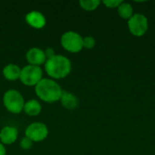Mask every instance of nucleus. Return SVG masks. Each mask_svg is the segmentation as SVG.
Segmentation results:
<instances>
[{"mask_svg":"<svg viewBox=\"0 0 155 155\" xmlns=\"http://www.w3.org/2000/svg\"><path fill=\"white\" fill-rule=\"evenodd\" d=\"M45 72L53 80H59L68 76L72 71L71 60L63 54H55L46 60Z\"/></svg>","mask_w":155,"mask_h":155,"instance_id":"obj_1","label":"nucleus"},{"mask_svg":"<svg viewBox=\"0 0 155 155\" xmlns=\"http://www.w3.org/2000/svg\"><path fill=\"white\" fill-rule=\"evenodd\" d=\"M63 91L60 84L51 78H43L35 86L36 96L47 104H54L60 101Z\"/></svg>","mask_w":155,"mask_h":155,"instance_id":"obj_2","label":"nucleus"},{"mask_svg":"<svg viewBox=\"0 0 155 155\" xmlns=\"http://www.w3.org/2000/svg\"><path fill=\"white\" fill-rule=\"evenodd\" d=\"M25 98L22 94L15 89H9L3 95V104L5 108L11 114H18L23 112L25 105Z\"/></svg>","mask_w":155,"mask_h":155,"instance_id":"obj_3","label":"nucleus"},{"mask_svg":"<svg viewBox=\"0 0 155 155\" xmlns=\"http://www.w3.org/2000/svg\"><path fill=\"white\" fill-rule=\"evenodd\" d=\"M84 37L77 32L67 31L61 35L60 43L62 47L72 54H77L84 48L83 46Z\"/></svg>","mask_w":155,"mask_h":155,"instance_id":"obj_4","label":"nucleus"},{"mask_svg":"<svg viewBox=\"0 0 155 155\" xmlns=\"http://www.w3.org/2000/svg\"><path fill=\"white\" fill-rule=\"evenodd\" d=\"M44 72L41 66H35V65H25L23 68H21V74H20V82L26 85V86H35L44 77H43Z\"/></svg>","mask_w":155,"mask_h":155,"instance_id":"obj_5","label":"nucleus"},{"mask_svg":"<svg viewBox=\"0 0 155 155\" xmlns=\"http://www.w3.org/2000/svg\"><path fill=\"white\" fill-rule=\"evenodd\" d=\"M128 29L130 33L137 37L144 35L149 28L148 18L143 14H134V15L127 22Z\"/></svg>","mask_w":155,"mask_h":155,"instance_id":"obj_6","label":"nucleus"},{"mask_svg":"<svg viewBox=\"0 0 155 155\" xmlns=\"http://www.w3.org/2000/svg\"><path fill=\"white\" fill-rule=\"evenodd\" d=\"M49 134L48 127L41 122H34L30 124L25 131V136L29 138L33 143H40L45 141Z\"/></svg>","mask_w":155,"mask_h":155,"instance_id":"obj_7","label":"nucleus"},{"mask_svg":"<svg viewBox=\"0 0 155 155\" xmlns=\"http://www.w3.org/2000/svg\"><path fill=\"white\" fill-rule=\"evenodd\" d=\"M25 59L28 64L41 66L45 64L46 57L45 54V50L39 47H32L25 54Z\"/></svg>","mask_w":155,"mask_h":155,"instance_id":"obj_8","label":"nucleus"},{"mask_svg":"<svg viewBox=\"0 0 155 155\" xmlns=\"http://www.w3.org/2000/svg\"><path fill=\"white\" fill-rule=\"evenodd\" d=\"M25 20L29 26L35 29H42L46 25V18L45 15L35 10L28 12L25 16Z\"/></svg>","mask_w":155,"mask_h":155,"instance_id":"obj_9","label":"nucleus"},{"mask_svg":"<svg viewBox=\"0 0 155 155\" xmlns=\"http://www.w3.org/2000/svg\"><path fill=\"white\" fill-rule=\"evenodd\" d=\"M19 133L15 126H5L0 131V143L5 145L13 144L18 138Z\"/></svg>","mask_w":155,"mask_h":155,"instance_id":"obj_10","label":"nucleus"},{"mask_svg":"<svg viewBox=\"0 0 155 155\" xmlns=\"http://www.w3.org/2000/svg\"><path fill=\"white\" fill-rule=\"evenodd\" d=\"M60 103L64 108L67 110H74L77 108L79 101L76 95H74L73 93L63 91V94L60 98Z\"/></svg>","mask_w":155,"mask_h":155,"instance_id":"obj_11","label":"nucleus"},{"mask_svg":"<svg viewBox=\"0 0 155 155\" xmlns=\"http://www.w3.org/2000/svg\"><path fill=\"white\" fill-rule=\"evenodd\" d=\"M2 73L5 80L10 82H15L19 80L20 78L21 68L19 65L15 64H8L3 68Z\"/></svg>","mask_w":155,"mask_h":155,"instance_id":"obj_12","label":"nucleus"},{"mask_svg":"<svg viewBox=\"0 0 155 155\" xmlns=\"http://www.w3.org/2000/svg\"><path fill=\"white\" fill-rule=\"evenodd\" d=\"M23 112L28 116H37L42 112V104L36 99H30L25 101Z\"/></svg>","mask_w":155,"mask_h":155,"instance_id":"obj_13","label":"nucleus"},{"mask_svg":"<svg viewBox=\"0 0 155 155\" xmlns=\"http://www.w3.org/2000/svg\"><path fill=\"white\" fill-rule=\"evenodd\" d=\"M117 13L120 17L126 19L127 21L134 15V7L131 4L126 2H122V4L117 7Z\"/></svg>","mask_w":155,"mask_h":155,"instance_id":"obj_14","label":"nucleus"},{"mask_svg":"<svg viewBox=\"0 0 155 155\" xmlns=\"http://www.w3.org/2000/svg\"><path fill=\"white\" fill-rule=\"evenodd\" d=\"M101 4V1L99 0H81L79 1L80 7L85 11H94L96 10Z\"/></svg>","mask_w":155,"mask_h":155,"instance_id":"obj_15","label":"nucleus"},{"mask_svg":"<svg viewBox=\"0 0 155 155\" xmlns=\"http://www.w3.org/2000/svg\"><path fill=\"white\" fill-rule=\"evenodd\" d=\"M96 45V41L94 36L88 35L83 39V46L85 49H93Z\"/></svg>","mask_w":155,"mask_h":155,"instance_id":"obj_16","label":"nucleus"},{"mask_svg":"<svg viewBox=\"0 0 155 155\" xmlns=\"http://www.w3.org/2000/svg\"><path fill=\"white\" fill-rule=\"evenodd\" d=\"M33 144H34V143H33L29 138H27V137H25V136H24V137L20 140V143H19L20 147H21L23 150H30V149L33 147Z\"/></svg>","mask_w":155,"mask_h":155,"instance_id":"obj_17","label":"nucleus"},{"mask_svg":"<svg viewBox=\"0 0 155 155\" xmlns=\"http://www.w3.org/2000/svg\"><path fill=\"white\" fill-rule=\"evenodd\" d=\"M122 0H104L102 3L107 7V8H116L122 4Z\"/></svg>","mask_w":155,"mask_h":155,"instance_id":"obj_18","label":"nucleus"},{"mask_svg":"<svg viewBox=\"0 0 155 155\" xmlns=\"http://www.w3.org/2000/svg\"><path fill=\"white\" fill-rule=\"evenodd\" d=\"M45 54L46 60L49 59V58H51V57H53V56H54V55L56 54L55 52H54V49L52 48V47H47V48L45 50Z\"/></svg>","mask_w":155,"mask_h":155,"instance_id":"obj_19","label":"nucleus"},{"mask_svg":"<svg viewBox=\"0 0 155 155\" xmlns=\"http://www.w3.org/2000/svg\"><path fill=\"white\" fill-rule=\"evenodd\" d=\"M0 155H6V149L5 146L0 143Z\"/></svg>","mask_w":155,"mask_h":155,"instance_id":"obj_20","label":"nucleus"}]
</instances>
